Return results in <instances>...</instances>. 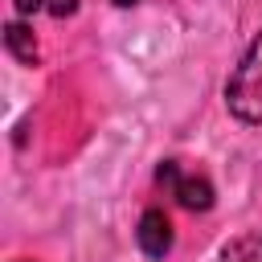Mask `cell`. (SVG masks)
Returning <instances> with one entry per match:
<instances>
[{
  "instance_id": "6da1fadb",
  "label": "cell",
  "mask_w": 262,
  "mask_h": 262,
  "mask_svg": "<svg viewBox=\"0 0 262 262\" xmlns=\"http://www.w3.org/2000/svg\"><path fill=\"white\" fill-rule=\"evenodd\" d=\"M225 106L242 123H262V33L250 41L246 57L237 61L233 78L225 82Z\"/></svg>"
},
{
  "instance_id": "7a4b0ae2",
  "label": "cell",
  "mask_w": 262,
  "mask_h": 262,
  "mask_svg": "<svg viewBox=\"0 0 262 262\" xmlns=\"http://www.w3.org/2000/svg\"><path fill=\"white\" fill-rule=\"evenodd\" d=\"M156 180H160L164 192H168L172 201H180L184 209H196V213L213 209V184H209V176L196 172V168H188L184 160H164L160 172H156Z\"/></svg>"
},
{
  "instance_id": "3957f363",
  "label": "cell",
  "mask_w": 262,
  "mask_h": 262,
  "mask_svg": "<svg viewBox=\"0 0 262 262\" xmlns=\"http://www.w3.org/2000/svg\"><path fill=\"white\" fill-rule=\"evenodd\" d=\"M135 242L147 258H164L172 250V221L164 209H143L139 217V229H135Z\"/></svg>"
},
{
  "instance_id": "277c9868",
  "label": "cell",
  "mask_w": 262,
  "mask_h": 262,
  "mask_svg": "<svg viewBox=\"0 0 262 262\" xmlns=\"http://www.w3.org/2000/svg\"><path fill=\"white\" fill-rule=\"evenodd\" d=\"M4 45H8L20 61H29V66L37 61V41H33V33H29L25 25H16V20H12V25L4 29Z\"/></svg>"
},
{
  "instance_id": "5b68a950",
  "label": "cell",
  "mask_w": 262,
  "mask_h": 262,
  "mask_svg": "<svg viewBox=\"0 0 262 262\" xmlns=\"http://www.w3.org/2000/svg\"><path fill=\"white\" fill-rule=\"evenodd\" d=\"M221 262H262V233L225 246V250H221Z\"/></svg>"
},
{
  "instance_id": "8992f818",
  "label": "cell",
  "mask_w": 262,
  "mask_h": 262,
  "mask_svg": "<svg viewBox=\"0 0 262 262\" xmlns=\"http://www.w3.org/2000/svg\"><path fill=\"white\" fill-rule=\"evenodd\" d=\"M20 12H49V16H70L78 0H16Z\"/></svg>"
},
{
  "instance_id": "52a82bcc",
  "label": "cell",
  "mask_w": 262,
  "mask_h": 262,
  "mask_svg": "<svg viewBox=\"0 0 262 262\" xmlns=\"http://www.w3.org/2000/svg\"><path fill=\"white\" fill-rule=\"evenodd\" d=\"M115 4H123V8H127V4H135V0H115Z\"/></svg>"
}]
</instances>
